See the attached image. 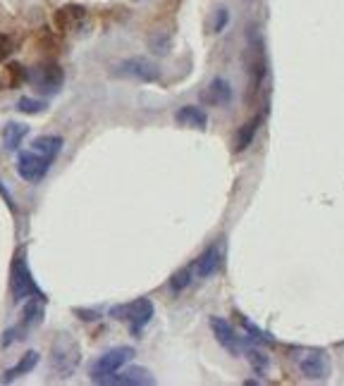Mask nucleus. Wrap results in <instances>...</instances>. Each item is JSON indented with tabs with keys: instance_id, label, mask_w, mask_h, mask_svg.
Listing matches in <instances>:
<instances>
[{
	"instance_id": "f257e3e1",
	"label": "nucleus",
	"mask_w": 344,
	"mask_h": 386,
	"mask_svg": "<svg viewBox=\"0 0 344 386\" xmlns=\"http://www.w3.org/2000/svg\"><path fill=\"white\" fill-rule=\"evenodd\" d=\"M132 355H134V349H129V346H117V349L103 353V355L98 358L96 365L91 367V379H94L96 384H103L110 374H115L117 369H122L124 362H127Z\"/></svg>"
},
{
	"instance_id": "f03ea898",
	"label": "nucleus",
	"mask_w": 344,
	"mask_h": 386,
	"mask_svg": "<svg viewBox=\"0 0 344 386\" xmlns=\"http://www.w3.org/2000/svg\"><path fill=\"white\" fill-rule=\"evenodd\" d=\"M79 365V346L69 334L58 336L53 344V369H58L63 377H67L72 369Z\"/></svg>"
},
{
	"instance_id": "7ed1b4c3",
	"label": "nucleus",
	"mask_w": 344,
	"mask_h": 386,
	"mask_svg": "<svg viewBox=\"0 0 344 386\" xmlns=\"http://www.w3.org/2000/svg\"><path fill=\"white\" fill-rule=\"evenodd\" d=\"M113 317L122 319V322H129L132 332H141L153 317V303L149 299H139L134 303H127V305L113 308Z\"/></svg>"
},
{
	"instance_id": "20e7f679",
	"label": "nucleus",
	"mask_w": 344,
	"mask_h": 386,
	"mask_svg": "<svg viewBox=\"0 0 344 386\" xmlns=\"http://www.w3.org/2000/svg\"><path fill=\"white\" fill-rule=\"evenodd\" d=\"M113 72L117 76H129V79H139V81H156L161 76V69H158L156 62L146 58H129L122 60L120 65H115Z\"/></svg>"
},
{
	"instance_id": "39448f33",
	"label": "nucleus",
	"mask_w": 344,
	"mask_h": 386,
	"mask_svg": "<svg viewBox=\"0 0 344 386\" xmlns=\"http://www.w3.org/2000/svg\"><path fill=\"white\" fill-rule=\"evenodd\" d=\"M13 294H15V299H17V301L41 296L36 281L31 279V272H29V267H26L24 255L15 258V265H13Z\"/></svg>"
},
{
	"instance_id": "423d86ee",
	"label": "nucleus",
	"mask_w": 344,
	"mask_h": 386,
	"mask_svg": "<svg viewBox=\"0 0 344 386\" xmlns=\"http://www.w3.org/2000/svg\"><path fill=\"white\" fill-rule=\"evenodd\" d=\"M48 167H51V160L38 156L36 151H24V153H19V158H17V172L22 179H26V181L43 179Z\"/></svg>"
},
{
	"instance_id": "0eeeda50",
	"label": "nucleus",
	"mask_w": 344,
	"mask_h": 386,
	"mask_svg": "<svg viewBox=\"0 0 344 386\" xmlns=\"http://www.w3.org/2000/svg\"><path fill=\"white\" fill-rule=\"evenodd\" d=\"M299 369L309 379H325L330 374V360L325 351H306L299 355Z\"/></svg>"
},
{
	"instance_id": "6e6552de",
	"label": "nucleus",
	"mask_w": 344,
	"mask_h": 386,
	"mask_svg": "<svg viewBox=\"0 0 344 386\" xmlns=\"http://www.w3.org/2000/svg\"><path fill=\"white\" fill-rule=\"evenodd\" d=\"M29 81L41 88V91L53 93V91H58L60 84H63V69H60V65L56 62H46V65H41V67L29 72Z\"/></svg>"
},
{
	"instance_id": "1a4fd4ad",
	"label": "nucleus",
	"mask_w": 344,
	"mask_h": 386,
	"mask_svg": "<svg viewBox=\"0 0 344 386\" xmlns=\"http://www.w3.org/2000/svg\"><path fill=\"white\" fill-rule=\"evenodd\" d=\"M103 384H124V386H149V384H156V379H153V374L149 372L146 367H127L122 369V372H115L110 377L106 379Z\"/></svg>"
},
{
	"instance_id": "9d476101",
	"label": "nucleus",
	"mask_w": 344,
	"mask_h": 386,
	"mask_svg": "<svg viewBox=\"0 0 344 386\" xmlns=\"http://www.w3.org/2000/svg\"><path fill=\"white\" fill-rule=\"evenodd\" d=\"M211 329H213V334H215L218 344H220L222 349L229 351L232 355H239V351H242V344H239V336L234 334V329L229 327L227 319L211 317Z\"/></svg>"
},
{
	"instance_id": "9b49d317",
	"label": "nucleus",
	"mask_w": 344,
	"mask_h": 386,
	"mask_svg": "<svg viewBox=\"0 0 344 386\" xmlns=\"http://www.w3.org/2000/svg\"><path fill=\"white\" fill-rule=\"evenodd\" d=\"M201 101L206 103V106H213V108H222L227 106L229 101H232V86H229V81L225 79H213L208 86H206V91L201 93Z\"/></svg>"
},
{
	"instance_id": "f8f14e48",
	"label": "nucleus",
	"mask_w": 344,
	"mask_h": 386,
	"mask_svg": "<svg viewBox=\"0 0 344 386\" xmlns=\"http://www.w3.org/2000/svg\"><path fill=\"white\" fill-rule=\"evenodd\" d=\"M220 262H222V251L218 246H213L194 262V272L199 277H211V274H215L220 269Z\"/></svg>"
},
{
	"instance_id": "ddd939ff",
	"label": "nucleus",
	"mask_w": 344,
	"mask_h": 386,
	"mask_svg": "<svg viewBox=\"0 0 344 386\" xmlns=\"http://www.w3.org/2000/svg\"><path fill=\"white\" fill-rule=\"evenodd\" d=\"M29 134V126L26 124H19V122H10L5 126L3 131V143L8 151H19L22 141H24V136Z\"/></svg>"
},
{
	"instance_id": "4468645a",
	"label": "nucleus",
	"mask_w": 344,
	"mask_h": 386,
	"mask_svg": "<svg viewBox=\"0 0 344 386\" xmlns=\"http://www.w3.org/2000/svg\"><path fill=\"white\" fill-rule=\"evenodd\" d=\"M41 319H43V301H41V296H34V301L26 303L24 312H22V332L41 324Z\"/></svg>"
},
{
	"instance_id": "2eb2a0df",
	"label": "nucleus",
	"mask_w": 344,
	"mask_h": 386,
	"mask_svg": "<svg viewBox=\"0 0 344 386\" xmlns=\"http://www.w3.org/2000/svg\"><path fill=\"white\" fill-rule=\"evenodd\" d=\"M60 148H63V139H60V136H38L34 141V146H31V151H36L38 156L48 158L53 162V160L58 158Z\"/></svg>"
},
{
	"instance_id": "dca6fc26",
	"label": "nucleus",
	"mask_w": 344,
	"mask_h": 386,
	"mask_svg": "<svg viewBox=\"0 0 344 386\" xmlns=\"http://www.w3.org/2000/svg\"><path fill=\"white\" fill-rule=\"evenodd\" d=\"M177 122L184 124V126H196V129H206V124H208V117H206V112L201 108L184 106L177 112Z\"/></svg>"
},
{
	"instance_id": "f3484780",
	"label": "nucleus",
	"mask_w": 344,
	"mask_h": 386,
	"mask_svg": "<svg viewBox=\"0 0 344 386\" xmlns=\"http://www.w3.org/2000/svg\"><path fill=\"white\" fill-rule=\"evenodd\" d=\"M261 122H263V117H261V115H259V117H254V119H251V122H247V124L242 126V129H239L237 139H234V151H237V153L247 151V148H249V143L254 141L256 131H259Z\"/></svg>"
},
{
	"instance_id": "a211bd4d",
	"label": "nucleus",
	"mask_w": 344,
	"mask_h": 386,
	"mask_svg": "<svg viewBox=\"0 0 344 386\" xmlns=\"http://www.w3.org/2000/svg\"><path fill=\"white\" fill-rule=\"evenodd\" d=\"M36 362H38V353H36V351H29V353H26V355L17 362V365L5 372V382H13V379L22 377V374L31 372V369L36 367Z\"/></svg>"
},
{
	"instance_id": "6ab92c4d",
	"label": "nucleus",
	"mask_w": 344,
	"mask_h": 386,
	"mask_svg": "<svg viewBox=\"0 0 344 386\" xmlns=\"http://www.w3.org/2000/svg\"><path fill=\"white\" fill-rule=\"evenodd\" d=\"M191 274H194V269H191V267H184V269H179V272L174 274L172 281H170L174 294H179L182 289H187V286L191 284Z\"/></svg>"
},
{
	"instance_id": "aec40b11",
	"label": "nucleus",
	"mask_w": 344,
	"mask_h": 386,
	"mask_svg": "<svg viewBox=\"0 0 344 386\" xmlns=\"http://www.w3.org/2000/svg\"><path fill=\"white\" fill-rule=\"evenodd\" d=\"M81 12H84L81 8H65L56 15V22H60L63 26H67V24H72L76 17H81Z\"/></svg>"
},
{
	"instance_id": "412c9836",
	"label": "nucleus",
	"mask_w": 344,
	"mask_h": 386,
	"mask_svg": "<svg viewBox=\"0 0 344 386\" xmlns=\"http://www.w3.org/2000/svg\"><path fill=\"white\" fill-rule=\"evenodd\" d=\"M43 108H46V103L34 101V98H19V103H17V110H22V112H29V115L41 112Z\"/></svg>"
},
{
	"instance_id": "4be33fe9",
	"label": "nucleus",
	"mask_w": 344,
	"mask_h": 386,
	"mask_svg": "<svg viewBox=\"0 0 344 386\" xmlns=\"http://www.w3.org/2000/svg\"><path fill=\"white\" fill-rule=\"evenodd\" d=\"M247 358L251 360V365H254V369L256 372H263V369L268 367V355H263V353L261 351H256V349H249V353H247Z\"/></svg>"
},
{
	"instance_id": "5701e85b",
	"label": "nucleus",
	"mask_w": 344,
	"mask_h": 386,
	"mask_svg": "<svg viewBox=\"0 0 344 386\" xmlns=\"http://www.w3.org/2000/svg\"><path fill=\"white\" fill-rule=\"evenodd\" d=\"M151 48L156 53H167V48H170V36L167 34H153L151 36Z\"/></svg>"
},
{
	"instance_id": "b1692460",
	"label": "nucleus",
	"mask_w": 344,
	"mask_h": 386,
	"mask_svg": "<svg viewBox=\"0 0 344 386\" xmlns=\"http://www.w3.org/2000/svg\"><path fill=\"white\" fill-rule=\"evenodd\" d=\"M10 53H13V41H10V36L0 34V62H3V60H8Z\"/></svg>"
},
{
	"instance_id": "393cba45",
	"label": "nucleus",
	"mask_w": 344,
	"mask_h": 386,
	"mask_svg": "<svg viewBox=\"0 0 344 386\" xmlns=\"http://www.w3.org/2000/svg\"><path fill=\"white\" fill-rule=\"evenodd\" d=\"M225 24H227V10H218V15H215V26H213V29H215V31H222V29H225Z\"/></svg>"
}]
</instances>
